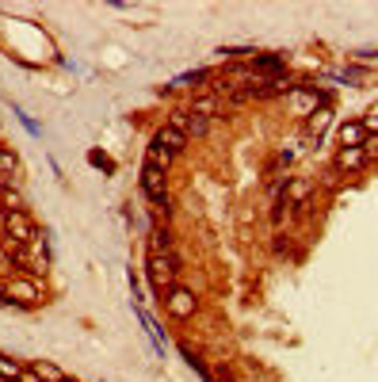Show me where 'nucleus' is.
<instances>
[{"label":"nucleus","mask_w":378,"mask_h":382,"mask_svg":"<svg viewBox=\"0 0 378 382\" xmlns=\"http://www.w3.org/2000/svg\"><path fill=\"white\" fill-rule=\"evenodd\" d=\"M329 119H333V111H329V107L314 111V115H309V134H317V138H321V130L329 126Z\"/></svg>","instance_id":"nucleus-15"},{"label":"nucleus","mask_w":378,"mask_h":382,"mask_svg":"<svg viewBox=\"0 0 378 382\" xmlns=\"http://www.w3.org/2000/svg\"><path fill=\"white\" fill-rule=\"evenodd\" d=\"M20 382H42V378H39V371H35V367H23V375H20Z\"/></svg>","instance_id":"nucleus-24"},{"label":"nucleus","mask_w":378,"mask_h":382,"mask_svg":"<svg viewBox=\"0 0 378 382\" xmlns=\"http://www.w3.org/2000/svg\"><path fill=\"white\" fill-rule=\"evenodd\" d=\"M16 172V153H8V149H0V176Z\"/></svg>","instance_id":"nucleus-20"},{"label":"nucleus","mask_w":378,"mask_h":382,"mask_svg":"<svg viewBox=\"0 0 378 382\" xmlns=\"http://www.w3.org/2000/svg\"><path fill=\"white\" fill-rule=\"evenodd\" d=\"M184 142H187V134H179V130H172V126H160L157 138H153V145L165 149V153H172V157L184 149Z\"/></svg>","instance_id":"nucleus-7"},{"label":"nucleus","mask_w":378,"mask_h":382,"mask_svg":"<svg viewBox=\"0 0 378 382\" xmlns=\"http://www.w3.org/2000/svg\"><path fill=\"white\" fill-rule=\"evenodd\" d=\"M165 306H168V314H172V318H191L195 314V294L191 291H184V287H172V291H168V298H165Z\"/></svg>","instance_id":"nucleus-5"},{"label":"nucleus","mask_w":378,"mask_h":382,"mask_svg":"<svg viewBox=\"0 0 378 382\" xmlns=\"http://www.w3.org/2000/svg\"><path fill=\"white\" fill-rule=\"evenodd\" d=\"M12 264H16L12 253H8V249H0V272H12Z\"/></svg>","instance_id":"nucleus-23"},{"label":"nucleus","mask_w":378,"mask_h":382,"mask_svg":"<svg viewBox=\"0 0 378 382\" xmlns=\"http://www.w3.org/2000/svg\"><path fill=\"white\" fill-rule=\"evenodd\" d=\"M0 207H4V210H23V195L8 188V191H4V203H0Z\"/></svg>","instance_id":"nucleus-19"},{"label":"nucleus","mask_w":378,"mask_h":382,"mask_svg":"<svg viewBox=\"0 0 378 382\" xmlns=\"http://www.w3.org/2000/svg\"><path fill=\"white\" fill-rule=\"evenodd\" d=\"M0 382H12V378H0Z\"/></svg>","instance_id":"nucleus-28"},{"label":"nucleus","mask_w":378,"mask_h":382,"mask_svg":"<svg viewBox=\"0 0 378 382\" xmlns=\"http://www.w3.org/2000/svg\"><path fill=\"white\" fill-rule=\"evenodd\" d=\"M363 142H367L363 123H344V126H340V145H344V149H359Z\"/></svg>","instance_id":"nucleus-10"},{"label":"nucleus","mask_w":378,"mask_h":382,"mask_svg":"<svg viewBox=\"0 0 378 382\" xmlns=\"http://www.w3.org/2000/svg\"><path fill=\"white\" fill-rule=\"evenodd\" d=\"M309 195H314V180L309 176H295V180L283 184V203L287 207H306Z\"/></svg>","instance_id":"nucleus-4"},{"label":"nucleus","mask_w":378,"mask_h":382,"mask_svg":"<svg viewBox=\"0 0 378 382\" xmlns=\"http://www.w3.org/2000/svg\"><path fill=\"white\" fill-rule=\"evenodd\" d=\"M20 375H23V363H16V359H8V356H0V378L20 382Z\"/></svg>","instance_id":"nucleus-14"},{"label":"nucleus","mask_w":378,"mask_h":382,"mask_svg":"<svg viewBox=\"0 0 378 382\" xmlns=\"http://www.w3.org/2000/svg\"><path fill=\"white\" fill-rule=\"evenodd\" d=\"M168 253H172L168 229H153V234H149V256H168Z\"/></svg>","instance_id":"nucleus-11"},{"label":"nucleus","mask_w":378,"mask_h":382,"mask_svg":"<svg viewBox=\"0 0 378 382\" xmlns=\"http://www.w3.org/2000/svg\"><path fill=\"white\" fill-rule=\"evenodd\" d=\"M141 191L149 195V199L157 203V207L168 210V188H165V169H157V165H146L141 169Z\"/></svg>","instance_id":"nucleus-3"},{"label":"nucleus","mask_w":378,"mask_h":382,"mask_svg":"<svg viewBox=\"0 0 378 382\" xmlns=\"http://www.w3.org/2000/svg\"><path fill=\"white\" fill-rule=\"evenodd\" d=\"M61 382H77V378H61Z\"/></svg>","instance_id":"nucleus-27"},{"label":"nucleus","mask_w":378,"mask_h":382,"mask_svg":"<svg viewBox=\"0 0 378 382\" xmlns=\"http://www.w3.org/2000/svg\"><path fill=\"white\" fill-rule=\"evenodd\" d=\"M4 237H8V245H31V241H39V234H35V222L27 218V210H8Z\"/></svg>","instance_id":"nucleus-1"},{"label":"nucleus","mask_w":378,"mask_h":382,"mask_svg":"<svg viewBox=\"0 0 378 382\" xmlns=\"http://www.w3.org/2000/svg\"><path fill=\"white\" fill-rule=\"evenodd\" d=\"M168 161H172V153H165V149L149 145V153H146V165H157V169H168Z\"/></svg>","instance_id":"nucleus-17"},{"label":"nucleus","mask_w":378,"mask_h":382,"mask_svg":"<svg viewBox=\"0 0 378 382\" xmlns=\"http://www.w3.org/2000/svg\"><path fill=\"white\" fill-rule=\"evenodd\" d=\"M8 298H16V302H39L42 298V287L35 283V279H12V283H8Z\"/></svg>","instance_id":"nucleus-6"},{"label":"nucleus","mask_w":378,"mask_h":382,"mask_svg":"<svg viewBox=\"0 0 378 382\" xmlns=\"http://www.w3.org/2000/svg\"><path fill=\"white\" fill-rule=\"evenodd\" d=\"M206 126H211V119H199V115H191V130H187V134H206Z\"/></svg>","instance_id":"nucleus-21"},{"label":"nucleus","mask_w":378,"mask_h":382,"mask_svg":"<svg viewBox=\"0 0 378 382\" xmlns=\"http://www.w3.org/2000/svg\"><path fill=\"white\" fill-rule=\"evenodd\" d=\"M8 302H12V298H8V294H0V306H8Z\"/></svg>","instance_id":"nucleus-26"},{"label":"nucleus","mask_w":378,"mask_h":382,"mask_svg":"<svg viewBox=\"0 0 378 382\" xmlns=\"http://www.w3.org/2000/svg\"><path fill=\"white\" fill-rule=\"evenodd\" d=\"M367 161H371V157L363 153V145H359V149H340V153H336V169L340 172H355V169H363Z\"/></svg>","instance_id":"nucleus-8"},{"label":"nucleus","mask_w":378,"mask_h":382,"mask_svg":"<svg viewBox=\"0 0 378 382\" xmlns=\"http://www.w3.org/2000/svg\"><path fill=\"white\" fill-rule=\"evenodd\" d=\"M363 153H367V157H378V134H367V142H363Z\"/></svg>","instance_id":"nucleus-22"},{"label":"nucleus","mask_w":378,"mask_h":382,"mask_svg":"<svg viewBox=\"0 0 378 382\" xmlns=\"http://www.w3.org/2000/svg\"><path fill=\"white\" fill-rule=\"evenodd\" d=\"M283 92H295V85H290V77H271V80H264V88H260V100L264 96H283Z\"/></svg>","instance_id":"nucleus-12"},{"label":"nucleus","mask_w":378,"mask_h":382,"mask_svg":"<svg viewBox=\"0 0 378 382\" xmlns=\"http://www.w3.org/2000/svg\"><path fill=\"white\" fill-rule=\"evenodd\" d=\"M149 283L157 291H172L176 287V256H149Z\"/></svg>","instance_id":"nucleus-2"},{"label":"nucleus","mask_w":378,"mask_h":382,"mask_svg":"<svg viewBox=\"0 0 378 382\" xmlns=\"http://www.w3.org/2000/svg\"><path fill=\"white\" fill-rule=\"evenodd\" d=\"M290 104H295L298 115H314V111H317V96H314V92H290Z\"/></svg>","instance_id":"nucleus-13"},{"label":"nucleus","mask_w":378,"mask_h":382,"mask_svg":"<svg viewBox=\"0 0 378 382\" xmlns=\"http://www.w3.org/2000/svg\"><path fill=\"white\" fill-rule=\"evenodd\" d=\"M4 226H8V210L0 207V229H4Z\"/></svg>","instance_id":"nucleus-25"},{"label":"nucleus","mask_w":378,"mask_h":382,"mask_svg":"<svg viewBox=\"0 0 378 382\" xmlns=\"http://www.w3.org/2000/svg\"><path fill=\"white\" fill-rule=\"evenodd\" d=\"M218 107H222V96H218V92H203V96H195L191 115H199V119H214V115H218Z\"/></svg>","instance_id":"nucleus-9"},{"label":"nucleus","mask_w":378,"mask_h":382,"mask_svg":"<svg viewBox=\"0 0 378 382\" xmlns=\"http://www.w3.org/2000/svg\"><path fill=\"white\" fill-rule=\"evenodd\" d=\"M168 126L179 130V134H187V130H191V111H176V115H168Z\"/></svg>","instance_id":"nucleus-16"},{"label":"nucleus","mask_w":378,"mask_h":382,"mask_svg":"<svg viewBox=\"0 0 378 382\" xmlns=\"http://www.w3.org/2000/svg\"><path fill=\"white\" fill-rule=\"evenodd\" d=\"M35 371H39V378H42V382H61V378H65L58 367H50V363H42V359L35 363Z\"/></svg>","instance_id":"nucleus-18"}]
</instances>
